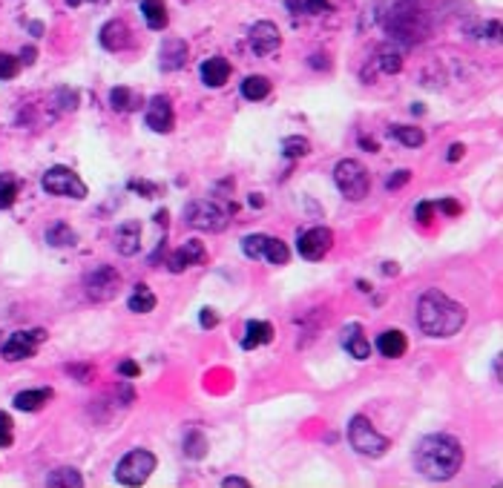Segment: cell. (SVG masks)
<instances>
[{
	"mask_svg": "<svg viewBox=\"0 0 503 488\" xmlns=\"http://www.w3.org/2000/svg\"><path fill=\"white\" fill-rule=\"evenodd\" d=\"M417 325L426 336L446 339L466 325V307L440 290H426L417 302Z\"/></svg>",
	"mask_w": 503,
	"mask_h": 488,
	"instance_id": "6da1fadb",
	"label": "cell"
},
{
	"mask_svg": "<svg viewBox=\"0 0 503 488\" xmlns=\"http://www.w3.org/2000/svg\"><path fill=\"white\" fill-rule=\"evenodd\" d=\"M414 465L429 480H451L463 465V448L449 434H429L414 451Z\"/></svg>",
	"mask_w": 503,
	"mask_h": 488,
	"instance_id": "7a4b0ae2",
	"label": "cell"
},
{
	"mask_svg": "<svg viewBox=\"0 0 503 488\" xmlns=\"http://www.w3.org/2000/svg\"><path fill=\"white\" fill-rule=\"evenodd\" d=\"M348 442H351V448H354L357 454L371 457V460L383 457V454L389 451V439H386L380 431H377L365 417H354V419L348 422Z\"/></svg>",
	"mask_w": 503,
	"mask_h": 488,
	"instance_id": "3957f363",
	"label": "cell"
},
{
	"mask_svg": "<svg viewBox=\"0 0 503 488\" xmlns=\"http://www.w3.org/2000/svg\"><path fill=\"white\" fill-rule=\"evenodd\" d=\"M333 181H337L340 193L348 198V201H362L371 190V175L368 169L354 161V158H345L337 164V169H333Z\"/></svg>",
	"mask_w": 503,
	"mask_h": 488,
	"instance_id": "277c9868",
	"label": "cell"
},
{
	"mask_svg": "<svg viewBox=\"0 0 503 488\" xmlns=\"http://www.w3.org/2000/svg\"><path fill=\"white\" fill-rule=\"evenodd\" d=\"M184 221L204 233H222L227 227V210H222L211 198H196L184 207Z\"/></svg>",
	"mask_w": 503,
	"mask_h": 488,
	"instance_id": "5b68a950",
	"label": "cell"
},
{
	"mask_svg": "<svg viewBox=\"0 0 503 488\" xmlns=\"http://www.w3.org/2000/svg\"><path fill=\"white\" fill-rule=\"evenodd\" d=\"M40 187H44L49 196H61V198H87V184L81 181V175L72 172L69 167H49L40 179Z\"/></svg>",
	"mask_w": 503,
	"mask_h": 488,
	"instance_id": "8992f818",
	"label": "cell"
},
{
	"mask_svg": "<svg viewBox=\"0 0 503 488\" xmlns=\"http://www.w3.org/2000/svg\"><path fill=\"white\" fill-rule=\"evenodd\" d=\"M153 471H155V457L144 448H136L127 457H121V463L115 465V480L121 485H141L150 480Z\"/></svg>",
	"mask_w": 503,
	"mask_h": 488,
	"instance_id": "52a82bcc",
	"label": "cell"
},
{
	"mask_svg": "<svg viewBox=\"0 0 503 488\" xmlns=\"http://www.w3.org/2000/svg\"><path fill=\"white\" fill-rule=\"evenodd\" d=\"M121 287V273L112 268V264H98L95 270H90L83 276V290L93 302H110L118 296Z\"/></svg>",
	"mask_w": 503,
	"mask_h": 488,
	"instance_id": "ba28073f",
	"label": "cell"
},
{
	"mask_svg": "<svg viewBox=\"0 0 503 488\" xmlns=\"http://www.w3.org/2000/svg\"><path fill=\"white\" fill-rule=\"evenodd\" d=\"M47 339V331H18V333H12L6 342H4V347H0V353H4V359L6 362H20V359H29V357H35V350H37V345Z\"/></svg>",
	"mask_w": 503,
	"mask_h": 488,
	"instance_id": "9c48e42d",
	"label": "cell"
},
{
	"mask_svg": "<svg viewBox=\"0 0 503 488\" xmlns=\"http://www.w3.org/2000/svg\"><path fill=\"white\" fill-rule=\"evenodd\" d=\"M300 256L308 258V261H319L331 247H333V233L328 227H311L305 233H300Z\"/></svg>",
	"mask_w": 503,
	"mask_h": 488,
	"instance_id": "30bf717a",
	"label": "cell"
},
{
	"mask_svg": "<svg viewBox=\"0 0 503 488\" xmlns=\"http://www.w3.org/2000/svg\"><path fill=\"white\" fill-rule=\"evenodd\" d=\"M147 126L153 132H170L173 124H176V115H173V107L164 95H155L150 104H147V115H144Z\"/></svg>",
	"mask_w": 503,
	"mask_h": 488,
	"instance_id": "8fae6325",
	"label": "cell"
},
{
	"mask_svg": "<svg viewBox=\"0 0 503 488\" xmlns=\"http://www.w3.org/2000/svg\"><path fill=\"white\" fill-rule=\"evenodd\" d=\"M282 35L271 20H259L254 29H250V47H254L256 55H271L279 49Z\"/></svg>",
	"mask_w": 503,
	"mask_h": 488,
	"instance_id": "7c38bea8",
	"label": "cell"
},
{
	"mask_svg": "<svg viewBox=\"0 0 503 488\" xmlns=\"http://www.w3.org/2000/svg\"><path fill=\"white\" fill-rule=\"evenodd\" d=\"M204 258H207L204 244L193 239V242L182 244V247L170 256V270H173V273H182V270H187V268H196V264H204Z\"/></svg>",
	"mask_w": 503,
	"mask_h": 488,
	"instance_id": "4fadbf2b",
	"label": "cell"
},
{
	"mask_svg": "<svg viewBox=\"0 0 503 488\" xmlns=\"http://www.w3.org/2000/svg\"><path fill=\"white\" fill-rule=\"evenodd\" d=\"M115 250L121 256H136L141 250V225L138 221H124L115 233Z\"/></svg>",
	"mask_w": 503,
	"mask_h": 488,
	"instance_id": "5bb4252c",
	"label": "cell"
},
{
	"mask_svg": "<svg viewBox=\"0 0 503 488\" xmlns=\"http://www.w3.org/2000/svg\"><path fill=\"white\" fill-rule=\"evenodd\" d=\"M187 64V43L182 37H170L161 43V69L173 72Z\"/></svg>",
	"mask_w": 503,
	"mask_h": 488,
	"instance_id": "9a60e30c",
	"label": "cell"
},
{
	"mask_svg": "<svg viewBox=\"0 0 503 488\" xmlns=\"http://www.w3.org/2000/svg\"><path fill=\"white\" fill-rule=\"evenodd\" d=\"M101 43H104V49H110V52L127 49L130 47V26L124 20H110L101 29Z\"/></svg>",
	"mask_w": 503,
	"mask_h": 488,
	"instance_id": "2e32d148",
	"label": "cell"
},
{
	"mask_svg": "<svg viewBox=\"0 0 503 488\" xmlns=\"http://www.w3.org/2000/svg\"><path fill=\"white\" fill-rule=\"evenodd\" d=\"M230 78V61L227 58H207L204 64H201V81L207 83V86H225V81Z\"/></svg>",
	"mask_w": 503,
	"mask_h": 488,
	"instance_id": "e0dca14e",
	"label": "cell"
},
{
	"mask_svg": "<svg viewBox=\"0 0 503 488\" xmlns=\"http://www.w3.org/2000/svg\"><path fill=\"white\" fill-rule=\"evenodd\" d=\"M406 347H408V339H406L403 331H383L380 336H377V350L389 359H400L406 353Z\"/></svg>",
	"mask_w": 503,
	"mask_h": 488,
	"instance_id": "ac0fdd59",
	"label": "cell"
},
{
	"mask_svg": "<svg viewBox=\"0 0 503 488\" xmlns=\"http://www.w3.org/2000/svg\"><path fill=\"white\" fill-rule=\"evenodd\" d=\"M52 399V388H35V391H20L15 396V408L18 411H40Z\"/></svg>",
	"mask_w": 503,
	"mask_h": 488,
	"instance_id": "d6986e66",
	"label": "cell"
},
{
	"mask_svg": "<svg viewBox=\"0 0 503 488\" xmlns=\"http://www.w3.org/2000/svg\"><path fill=\"white\" fill-rule=\"evenodd\" d=\"M244 339H242V347H247V350H254V347H259V345H268L271 339H273V325L271 322H256V319H250L247 325H244Z\"/></svg>",
	"mask_w": 503,
	"mask_h": 488,
	"instance_id": "ffe728a7",
	"label": "cell"
},
{
	"mask_svg": "<svg viewBox=\"0 0 503 488\" xmlns=\"http://www.w3.org/2000/svg\"><path fill=\"white\" fill-rule=\"evenodd\" d=\"M345 347L354 359H368L371 357V342L365 339V333L360 331V325L345 328Z\"/></svg>",
	"mask_w": 503,
	"mask_h": 488,
	"instance_id": "44dd1931",
	"label": "cell"
},
{
	"mask_svg": "<svg viewBox=\"0 0 503 488\" xmlns=\"http://www.w3.org/2000/svg\"><path fill=\"white\" fill-rule=\"evenodd\" d=\"M141 15L147 20L150 29H164L167 26V6H164V0H141Z\"/></svg>",
	"mask_w": 503,
	"mask_h": 488,
	"instance_id": "7402d4cb",
	"label": "cell"
},
{
	"mask_svg": "<svg viewBox=\"0 0 503 488\" xmlns=\"http://www.w3.org/2000/svg\"><path fill=\"white\" fill-rule=\"evenodd\" d=\"M242 95H244L247 101H262V98H268V95H271V81H268L265 75H250V78H244V81H242Z\"/></svg>",
	"mask_w": 503,
	"mask_h": 488,
	"instance_id": "603a6c76",
	"label": "cell"
},
{
	"mask_svg": "<svg viewBox=\"0 0 503 488\" xmlns=\"http://www.w3.org/2000/svg\"><path fill=\"white\" fill-rule=\"evenodd\" d=\"M127 307L133 314H150V310H155V293L147 285H136L133 296L127 299Z\"/></svg>",
	"mask_w": 503,
	"mask_h": 488,
	"instance_id": "cb8c5ba5",
	"label": "cell"
},
{
	"mask_svg": "<svg viewBox=\"0 0 503 488\" xmlns=\"http://www.w3.org/2000/svg\"><path fill=\"white\" fill-rule=\"evenodd\" d=\"M47 242L52 247H72L78 242V236H75V230L66 225V221H55V225L47 230Z\"/></svg>",
	"mask_w": 503,
	"mask_h": 488,
	"instance_id": "d4e9b609",
	"label": "cell"
},
{
	"mask_svg": "<svg viewBox=\"0 0 503 488\" xmlns=\"http://www.w3.org/2000/svg\"><path fill=\"white\" fill-rule=\"evenodd\" d=\"M391 136H394L400 144H406V147H423V144H426V132H423L420 126L397 124V126H391Z\"/></svg>",
	"mask_w": 503,
	"mask_h": 488,
	"instance_id": "484cf974",
	"label": "cell"
},
{
	"mask_svg": "<svg viewBox=\"0 0 503 488\" xmlns=\"http://www.w3.org/2000/svg\"><path fill=\"white\" fill-rule=\"evenodd\" d=\"M47 485H52V488H81L83 477L75 468H58L47 477Z\"/></svg>",
	"mask_w": 503,
	"mask_h": 488,
	"instance_id": "4316f807",
	"label": "cell"
},
{
	"mask_svg": "<svg viewBox=\"0 0 503 488\" xmlns=\"http://www.w3.org/2000/svg\"><path fill=\"white\" fill-rule=\"evenodd\" d=\"M18 198V179L12 172H0V210H9Z\"/></svg>",
	"mask_w": 503,
	"mask_h": 488,
	"instance_id": "83f0119b",
	"label": "cell"
},
{
	"mask_svg": "<svg viewBox=\"0 0 503 488\" xmlns=\"http://www.w3.org/2000/svg\"><path fill=\"white\" fill-rule=\"evenodd\" d=\"M136 95L127 90V86H115V90L110 93V107L115 109V112H130V109H136Z\"/></svg>",
	"mask_w": 503,
	"mask_h": 488,
	"instance_id": "f1b7e54d",
	"label": "cell"
},
{
	"mask_svg": "<svg viewBox=\"0 0 503 488\" xmlns=\"http://www.w3.org/2000/svg\"><path fill=\"white\" fill-rule=\"evenodd\" d=\"M282 153H285L288 158H302V155L311 153V141L302 138V136H288V138L282 141Z\"/></svg>",
	"mask_w": 503,
	"mask_h": 488,
	"instance_id": "f546056e",
	"label": "cell"
},
{
	"mask_svg": "<svg viewBox=\"0 0 503 488\" xmlns=\"http://www.w3.org/2000/svg\"><path fill=\"white\" fill-rule=\"evenodd\" d=\"M184 454L193 457V460H201V457L207 454V439H204L201 431H190V434L184 436Z\"/></svg>",
	"mask_w": 503,
	"mask_h": 488,
	"instance_id": "4dcf8cb0",
	"label": "cell"
},
{
	"mask_svg": "<svg viewBox=\"0 0 503 488\" xmlns=\"http://www.w3.org/2000/svg\"><path fill=\"white\" fill-rule=\"evenodd\" d=\"M271 264H288V258H290V250H288V244L285 242H279V239H271L268 236V244H265V253H262Z\"/></svg>",
	"mask_w": 503,
	"mask_h": 488,
	"instance_id": "1f68e13d",
	"label": "cell"
},
{
	"mask_svg": "<svg viewBox=\"0 0 503 488\" xmlns=\"http://www.w3.org/2000/svg\"><path fill=\"white\" fill-rule=\"evenodd\" d=\"M265 244H268V236H265V233H250V236L242 239V250H244L247 258H262Z\"/></svg>",
	"mask_w": 503,
	"mask_h": 488,
	"instance_id": "d6a6232c",
	"label": "cell"
},
{
	"mask_svg": "<svg viewBox=\"0 0 503 488\" xmlns=\"http://www.w3.org/2000/svg\"><path fill=\"white\" fill-rule=\"evenodd\" d=\"M288 9H290L293 15H302V12L316 15V12H325V9H328V0H288Z\"/></svg>",
	"mask_w": 503,
	"mask_h": 488,
	"instance_id": "836d02e7",
	"label": "cell"
},
{
	"mask_svg": "<svg viewBox=\"0 0 503 488\" xmlns=\"http://www.w3.org/2000/svg\"><path fill=\"white\" fill-rule=\"evenodd\" d=\"M18 72H20V61L15 55L0 52V81H12Z\"/></svg>",
	"mask_w": 503,
	"mask_h": 488,
	"instance_id": "e575fe53",
	"label": "cell"
},
{
	"mask_svg": "<svg viewBox=\"0 0 503 488\" xmlns=\"http://www.w3.org/2000/svg\"><path fill=\"white\" fill-rule=\"evenodd\" d=\"M411 181V172L408 169H397L394 175H389V179H386V187L389 190H400V187H406Z\"/></svg>",
	"mask_w": 503,
	"mask_h": 488,
	"instance_id": "d590c367",
	"label": "cell"
},
{
	"mask_svg": "<svg viewBox=\"0 0 503 488\" xmlns=\"http://www.w3.org/2000/svg\"><path fill=\"white\" fill-rule=\"evenodd\" d=\"M199 322H201V328H204V331H211V328H216V325H219V314H216L213 307H204V310H201V316H199Z\"/></svg>",
	"mask_w": 503,
	"mask_h": 488,
	"instance_id": "8d00e7d4",
	"label": "cell"
},
{
	"mask_svg": "<svg viewBox=\"0 0 503 488\" xmlns=\"http://www.w3.org/2000/svg\"><path fill=\"white\" fill-rule=\"evenodd\" d=\"M400 66H403V61H400V55L394 52H386L383 55V72H389V75H394V72H400Z\"/></svg>",
	"mask_w": 503,
	"mask_h": 488,
	"instance_id": "74e56055",
	"label": "cell"
},
{
	"mask_svg": "<svg viewBox=\"0 0 503 488\" xmlns=\"http://www.w3.org/2000/svg\"><path fill=\"white\" fill-rule=\"evenodd\" d=\"M118 374H124V376H130V379H133V376L141 374V368H138L133 359H127V362H121V365H118Z\"/></svg>",
	"mask_w": 503,
	"mask_h": 488,
	"instance_id": "f35d334b",
	"label": "cell"
},
{
	"mask_svg": "<svg viewBox=\"0 0 503 488\" xmlns=\"http://www.w3.org/2000/svg\"><path fill=\"white\" fill-rule=\"evenodd\" d=\"M432 210H434V204H432V201H420V204H417V218H420L423 225H426V221L432 218Z\"/></svg>",
	"mask_w": 503,
	"mask_h": 488,
	"instance_id": "ab89813d",
	"label": "cell"
},
{
	"mask_svg": "<svg viewBox=\"0 0 503 488\" xmlns=\"http://www.w3.org/2000/svg\"><path fill=\"white\" fill-rule=\"evenodd\" d=\"M463 153H466V147H463V144H451V147H449V153H446V161L457 164L460 158H463Z\"/></svg>",
	"mask_w": 503,
	"mask_h": 488,
	"instance_id": "60d3db41",
	"label": "cell"
},
{
	"mask_svg": "<svg viewBox=\"0 0 503 488\" xmlns=\"http://www.w3.org/2000/svg\"><path fill=\"white\" fill-rule=\"evenodd\" d=\"M130 187H133V190H138V193H147L144 198H153V196L158 193V187H155V184H147V181H133Z\"/></svg>",
	"mask_w": 503,
	"mask_h": 488,
	"instance_id": "b9f144b4",
	"label": "cell"
},
{
	"mask_svg": "<svg viewBox=\"0 0 503 488\" xmlns=\"http://www.w3.org/2000/svg\"><path fill=\"white\" fill-rule=\"evenodd\" d=\"M440 210L449 213V215H457V213H460V204H457L454 198H443V201H440Z\"/></svg>",
	"mask_w": 503,
	"mask_h": 488,
	"instance_id": "7bdbcfd3",
	"label": "cell"
},
{
	"mask_svg": "<svg viewBox=\"0 0 503 488\" xmlns=\"http://www.w3.org/2000/svg\"><path fill=\"white\" fill-rule=\"evenodd\" d=\"M225 488H247L250 482L244 480V477H225V482H222Z\"/></svg>",
	"mask_w": 503,
	"mask_h": 488,
	"instance_id": "ee69618b",
	"label": "cell"
},
{
	"mask_svg": "<svg viewBox=\"0 0 503 488\" xmlns=\"http://www.w3.org/2000/svg\"><path fill=\"white\" fill-rule=\"evenodd\" d=\"M4 431H12V417L6 411H0V434Z\"/></svg>",
	"mask_w": 503,
	"mask_h": 488,
	"instance_id": "f6af8a7d",
	"label": "cell"
},
{
	"mask_svg": "<svg viewBox=\"0 0 503 488\" xmlns=\"http://www.w3.org/2000/svg\"><path fill=\"white\" fill-rule=\"evenodd\" d=\"M35 55H37V52H35L32 47H26V49L20 52V61H23V64H35Z\"/></svg>",
	"mask_w": 503,
	"mask_h": 488,
	"instance_id": "bcb514c9",
	"label": "cell"
},
{
	"mask_svg": "<svg viewBox=\"0 0 503 488\" xmlns=\"http://www.w3.org/2000/svg\"><path fill=\"white\" fill-rule=\"evenodd\" d=\"M12 446V431H4L0 434V448H9Z\"/></svg>",
	"mask_w": 503,
	"mask_h": 488,
	"instance_id": "7dc6e473",
	"label": "cell"
},
{
	"mask_svg": "<svg viewBox=\"0 0 503 488\" xmlns=\"http://www.w3.org/2000/svg\"><path fill=\"white\" fill-rule=\"evenodd\" d=\"M360 144H362V147H365L368 153H377V150H380V144H377V141H368V138H362Z\"/></svg>",
	"mask_w": 503,
	"mask_h": 488,
	"instance_id": "c3c4849f",
	"label": "cell"
},
{
	"mask_svg": "<svg viewBox=\"0 0 503 488\" xmlns=\"http://www.w3.org/2000/svg\"><path fill=\"white\" fill-rule=\"evenodd\" d=\"M383 273H386V276H391V273H397V264H391V261H386V264H383Z\"/></svg>",
	"mask_w": 503,
	"mask_h": 488,
	"instance_id": "681fc988",
	"label": "cell"
},
{
	"mask_svg": "<svg viewBox=\"0 0 503 488\" xmlns=\"http://www.w3.org/2000/svg\"><path fill=\"white\" fill-rule=\"evenodd\" d=\"M155 221L167 227V210H158V213H155Z\"/></svg>",
	"mask_w": 503,
	"mask_h": 488,
	"instance_id": "f907efd6",
	"label": "cell"
},
{
	"mask_svg": "<svg viewBox=\"0 0 503 488\" xmlns=\"http://www.w3.org/2000/svg\"><path fill=\"white\" fill-rule=\"evenodd\" d=\"M250 204H254V207H262L265 201H262V196H256V193H254V196H250Z\"/></svg>",
	"mask_w": 503,
	"mask_h": 488,
	"instance_id": "816d5d0a",
	"label": "cell"
},
{
	"mask_svg": "<svg viewBox=\"0 0 503 488\" xmlns=\"http://www.w3.org/2000/svg\"><path fill=\"white\" fill-rule=\"evenodd\" d=\"M66 4H69V6H78V4H81V0H66Z\"/></svg>",
	"mask_w": 503,
	"mask_h": 488,
	"instance_id": "f5cc1de1",
	"label": "cell"
}]
</instances>
